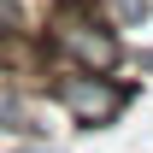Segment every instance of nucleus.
<instances>
[{
  "label": "nucleus",
  "instance_id": "nucleus-1",
  "mask_svg": "<svg viewBox=\"0 0 153 153\" xmlns=\"http://www.w3.org/2000/svg\"><path fill=\"white\" fill-rule=\"evenodd\" d=\"M36 36H41V47H47V71H53V65L124 71V59H130V36L100 12V0H65L53 12H41Z\"/></svg>",
  "mask_w": 153,
  "mask_h": 153
},
{
  "label": "nucleus",
  "instance_id": "nucleus-2",
  "mask_svg": "<svg viewBox=\"0 0 153 153\" xmlns=\"http://www.w3.org/2000/svg\"><path fill=\"white\" fill-rule=\"evenodd\" d=\"M47 100H53L59 112L71 118L76 130H112L118 118L130 112L135 100H141V82L124 71H82V65H53L47 71Z\"/></svg>",
  "mask_w": 153,
  "mask_h": 153
},
{
  "label": "nucleus",
  "instance_id": "nucleus-3",
  "mask_svg": "<svg viewBox=\"0 0 153 153\" xmlns=\"http://www.w3.org/2000/svg\"><path fill=\"white\" fill-rule=\"evenodd\" d=\"M0 135H12V141H47V124H41L36 100H30V82H18L12 71H0Z\"/></svg>",
  "mask_w": 153,
  "mask_h": 153
},
{
  "label": "nucleus",
  "instance_id": "nucleus-4",
  "mask_svg": "<svg viewBox=\"0 0 153 153\" xmlns=\"http://www.w3.org/2000/svg\"><path fill=\"white\" fill-rule=\"evenodd\" d=\"M100 12H106L124 36H141V30L153 24V0H100Z\"/></svg>",
  "mask_w": 153,
  "mask_h": 153
},
{
  "label": "nucleus",
  "instance_id": "nucleus-5",
  "mask_svg": "<svg viewBox=\"0 0 153 153\" xmlns=\"http://www.w3.org/2000/svg\"><path fill=\"white\" fill-rule=\"evenodd\" d=\"M18 153H65V147H53V141H18Z\"/></svg>",
  "mask_w": 153,
  "mask_h": 153
}]
</instances>
